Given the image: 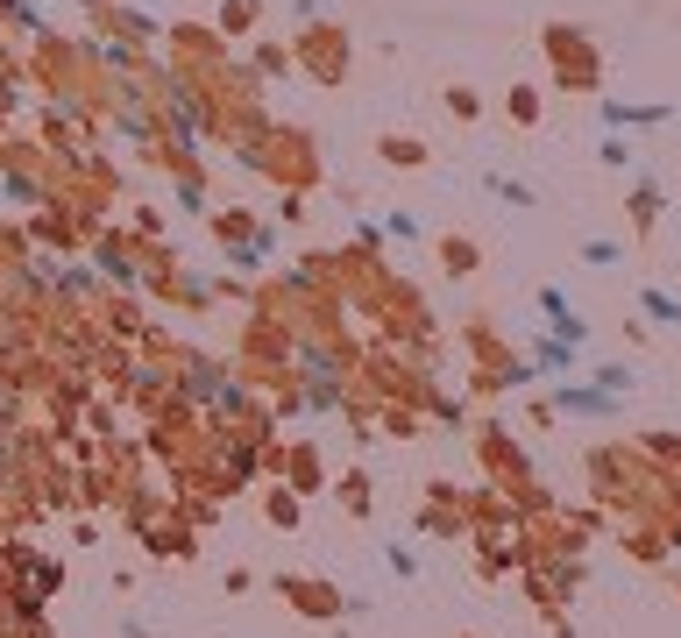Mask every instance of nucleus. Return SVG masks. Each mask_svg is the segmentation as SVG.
Wrapping results in <instances>:
<instances>
[{"mask_svg": "<svg viewBox=\"0 0 681 638\" xmlns=\"http://www.w3.org/2000/svg\"><path fill=\"white\" fill-rule=\"evenodd\" d=\"M270 518L291 532V525H298V497H291V490H270Z\"/></svg>", "mask_w": 681, "mask_h": 638, "instance_id": "obj_16", "label": "nucleus"}, {"mask_svg": "<svg viewBox=\"0 0 681 638\" xmlns=\"http://www.w3.org/2000/svg\"><path fill=\"white\" fill-rule=\"evenodd\" d=\"M596 114H603V128H660V121H674L667 100H603Z\"/></svg>", "mask_w": 681, "mask_h": 638, "instance_id": "obj_3", "label": "nucleus"}, {"mask_svg": "<svg viewBox=\"0 0 681 638\" xmlns=\"http://www.w3.org/2000/svg\"><path fill=\"white\" fill-rule=\"evenodd\" d=\"M596 390H611V397H618V390H632V369H625V362H611V369H596Z\"/></svg>", "mask_w": 681, "mask_h": 638, "instance_id": "obj_18", "label": "nucleus"}, {"mask_svg": "<svg viewBox=\"0 0 681 638\" xmlns=\"http://www.w3.org/2000/svg\"><path fill=\"white\" fill-rule=\"evenodd\" d=\"M653 213H660V185L646 178V185H632V220H639V227H653Z\"/></svg>", "mask_w": 681, "mask_h": 638, "instance_id": "obj_12", "label": "nucleus"}, {"mask_svg": "<svg viewBox=\"0 0 681 638\" xmlns=\"http://www.w3.org/2000/svg\"><path fill=\"white\" fill-rule=\"evenodd\" d=\"M376 149H384V164H426V149H419V142H405V135H384Z\"/></svg>", "mask_w": 681, "mask_h": 638, "instance_id": "obj_11", "label": "nucleus"}, {"mask_svg": "<svg viewBox=\"0 0 681 638\" xmlns=\"http://www.w3.org/2000/svg\"><path fill=\"white\" fill-rule=\"evenodd\" d=\"M384 234H398V242H412V234H419V220H412V213H405V206H398V213H391V220H384Z\"/></svg>", "mask_w": 681, "mask_h": 638, "instance_id": "obj_21", "label": "nucleus"}, {"mask_svg": "<svg viewBox=\"0 0 681 638\" xmlns=\"http://www.w3.org/2000/svg\"><path fill=\"white\" fill-rule=\"evenodd\" d=\"M525 369H547V376H561V369H575V348H568L561 334H547V341L533 348V362H525Z\"/></svg>", "mask_w": 681, "mask_h": 638, "instance_id": "obj_7", "label": "nucleus"}, {"mask_svg": "<svg viewBox=\"0 0 681 638\" xmlns=\"http://www.w3.org/2000/svg\"><path fill=\"white\" fill-rule=\"evenodd\" d=\"M547 50H554V78H561V86H596V50L575 36V29H547Z\"/></svg>", "mask_w": 681, "mask_h": 638, "instance_id": "obj_2", "label": "nucleus"}, {"mask_svg": "<svg viewBox=\"0 0 681 638\" xmlns=\"http://www.w3.org/2000/svg\"><path fill=\"white\" fill-rule=\"evenodd\" d=\"M291 57H298V64H313V78H341V71H348V36L327 29V22H313L306 36H298Z\"/></svg>", "mask_w": 681, "mask_h": 638, "instance_id": "obj_1", "label": "nucleus"}, {"mask_svg": "<svg viewBox=\"0 0 681 638\" xmlns=\"http://www.w3.org/2000/svg\"><path fill=\"white\" fill-rule=\"evenodd\" d=\"M100 270H107V277H121V284H135V263H128V249H114V234L100 242Z\"/></svg>", "mask_w": 681, "mask_h": 638, "instance_id": "obj_10", "label": "nucleus"}, {"mask_svg": "<svg viewBox=\"0 0 681 638\" xmlns=\"http://www.w3.org/2000/svg\"><path fill=\"white\" fill-rule=\"evenodd\" d=\"M596 164H603V171H632V142H625V135H603V142H596Z\"/></svg>", "mask_w": 681, "mask_h": 638, "instance_id": "obj_8", "label": "nucleus"}, {"mask_svg": "<svg viewBox=\"0 0 681 638\" xmlns=\"http://www.w3.org/2000/svg\"><path fill=\"white\" fill-rule=\"evenodd\" d=\"M554 412H575V419H611V412H618V397H611V390H596V383H561V390H554Z\"/></svg>", "mask_w": 681, "mask_h": 638, "instance_id": "obj_4", "label": "nucleus"}, {"mask_svg": "<svg viewBox=\"0 0 681 638\" xmlns=\"http://www.w3.org/2000/svg\"><path fill=\"white\" fill-rule=\"evenodd\" d=\"M447 107H454V114H469V121H476V114H483V100H476V93H469V86H454V93H447Z\"/></svg>", "mask_w": 681, "mask_h": 638, "instance_id": "obj_20", "label": "nucleus"}, {"mask_svg": "<svg viewBox=\"0 0 681 638\" xmlns=\"http://www.w3.org/2000/svg\"><path fill=\"white\" fill-rule=\"evenodd\" d=\"M490 192H497L504 206H540V192L525 185V178H490Z\"/></svg>", "mask_w": 681, "mask_h": 638, "instance_id": "obj_9", "label": "nucleus"}, {"mask_svg": "<svg viewBox=\"0 0 681 638\" xmlns=\"http://www.w3.org/2000/svg\"><path fill=\"white\" fill-rule=\"evenodd\" d=\"M440 263H447L454 277H469V270H476V249H469V242H440Z\"/></svg>", "mask_w": 681, "mask_h": 638, "instance_id": "obj_13", "label": "nucleus"}, {"mask_svg": "<svg viewBox=\"0 0 681 638\" xmlns=\"http://www.w3.org/2000/svg\"><path fill=\"white\" fill-rule=\"evenodd\" d=\"M249 475H256V447H242V440H235V447H220V483H227V490L249 483Z\"/></svg>", "mask_w": 681, "mask_h": 638, "instance_id": "obj_5", "label": "nucleus"}, {"mask_svg": "<svg viewBox=\"0 0 681 638\" xmlns=\"http://www.w3.org/2000/svg\"><path fill=\"white\" fill-rule=\"evenodd\" d=\"M582 263L589 270H611V263H625V249L618 242H582Z\"/></svg>", "mask_w": 681, "mask_h": 638, "instance_id": "obj_14", "label": "nucleus"}, {"mask_svg": "<svg viewBox=\"0 0 681 638\" xmlns=\"http://www.w3.org/2000/svg\"><path fill=\"white\" fill-rule=\"evenodd\" d=\"M249 22H256V8H249V0H220V29H235V36H242Z\"/></svg>", "mask_w": 681, "mask_h": 638, "instance_id": "obj_15", "label": "nucleus"}, {"mask_svg": "<svg viewBox=\"0 0 681 638\" xmlns=\"http://www.w3.org/2000/svg\"><path fill=\"white\" fill-rule=\"evenodd\" d=\"M384 561H391V575H398V582H412V575H419V561H412L405 546H384Z\"/></svg>", "mask_w": 681, "mask_h": 638, "instance_id": "obj_19", "label": "nucleus"}, {"mask_svg": "<svg viewBox=\"0 0 681 638\" xmlns=\"http://www.w3.org/2000/svg\"><path fill=\"white\" fill-rule=\"evenodd\" d=\"M639 312H646V319H660V327H681V298H674V291H660V284H646V291H639Z\"/></svg>", "mask_w": 681, "mask_h": 638, "instance_id": "obj_6", "label": "nucleus"}, {"mask_svg": "<svg viewBox=\"0 0 681 638\" xmlns=\"http://www.w3.org/2000/svg\"><path fill=\"white\" fill-rule=\"evenodd\" d=\"M504 107H511V114H518V121H540V93H533V86H518V93H511V100H504Z\"/></svg>", "mask_w": 681, "mask_h": 638, "instance_id": "obj_17", "label": "nucleus"}]
</instances>
